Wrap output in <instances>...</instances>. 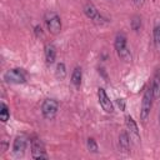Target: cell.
Listing matches in <instances>:
<instances>
[{
  "label": "cell",
  "instance_id": "1",
  "mask_svg": "<svg viewBox=\"0 0 160 160\" xmlns=\"http://www.w3.org/2000/svg\"><path fill=\"white\" fill-rule=\"evenodd\" d=\"M114 48L119 58L124 61H131V54L126 46V35L124 32H118L114 40Z\"/></svg>",
  "mask_w": 160,
  "mask_h": 160
},
{
  "label": "cell",
  "instance_id": "2",
  "mask_svg": "<svg viewBox=\"0 0 160 160\" xmlns=\"http://www.w3.org/2000/svg\"><path fill=\"white\" fill-rule=\"evenodd\" d=\"M152 100H154V96H152V91H151V88H146L145 91H144V95H142V100H141V108H140V120L145 124L150 116V111H151V108H152Z\"/></svg>",
  "mask_w": 160,
  "mask_h": 160
},
{
  "label": "cell",
  "instance_id": "3",
  "mask_svg": "<svg viewBox=\"0 0 160 160\" xmlns=\"http://www.w3.org/2000/svg\"><path fill=\"white\" fill-rule=\"evenodd\" d=\"M30 148H31V156L32 159L40 160V159H48L49 155L46 154L45 145L41 141V139L34 136L30 139Z\"/></svg>",
  "mask_w": 160,
  "mask_h": 160
},
{
  "label": "cell",
  "instance_id": "4",
  "mask_svg": "<svg viewBox=\"0 0 160 160\" xmlns=\"http://www.w3.org/2000/svg\"><path fill=\"white\" fill-rule=\"evenodd\" d=\"M59 110V102L55 99H45L41 105V114L46 120H52Z\"/></svg>",
  "mask_w": 160,
  "mask_h": 160
},
{
  "label": "cell",
  "instance_id": "5",
  "mask_svg": "<svg viewBox=\"0 0 160 160\" xmlns=\"http://www.w3.org/2000/svg\"><path fill=\"white\" fill-rule=\"evenodd\" d=\"M45 24L48 26V30L52 35H58L61 31V19L56 12H46L45 15Z\"/></svg>",
  "mask_w": 160,
  "mask_h": 160
},
{
  "label": "cell",
  "instance_id": "6",
  "mask_svg": "<svg viewBox=\"0 0 160 160\" xmlns=\"http://www.w3.org/2000/svg\"><path fill=\"white\" fill-rule=\"evenodd\" d=\"M4 80L9 84H24L26 75L22 69H10L4 74Z\"/></svg>",
  "mask_w": 160,
  "mask_h": 160
},
{
  "label": "cell",
  "instance_id": "7",
  "mask_svg": "<svg viewBox=\"0 0 160 160\" xmlns=\"http://www.w3.org/2000/svg\"><path fill=\"white\" fill-rule=\"evenodd\" d=\"M84 14H85L91 21H94L95 24L101 25V24L108 22V19H105V18L99 12V10H98L91 2H88V4L84 6Z\"/></svg>",
  "mask_w": 160,
  "mask_h": 160
},
{
  "label": "cell",
  "instance_id": "8",
  "mask_svg": "<svg viewBox=\"0 0 160 160\" xmlns=\"http://www.w3.org/2000/svg\"><path fill=\"white\" fill-rule=\"evenodd\" d=\"M98 100H99V104H100V106L102 108V110H104L105 112L111 114V112L114 111L112 102H111V100L109 99V96H108L105 89H102V88H99V89H98Z\"/></svg>",
  "mask_w": 160,
  "mask_h": 160
},
{
  "label": "cell",
  "instance_id": "9",
  "mask_svg": "<svg viewBox=\"0 0 160 160\" xmlns=\"http://www.w3.org/2000/svg\"><path fill=\"white\" fill-rule=\"evenodd\" d=\"M28 146V138L25 135H18L12 142V154L15 156H22Z\"/></svg>",
  "mask_w": 160,
  "mask_h": 160
},
{
  "label": "cell",
  "instance_id": "10",
  "mask_svg": "<svg viewBox=\"0 0 160 160\" xmlns=\"http://www.w3.org/2000/svg\"><path fill=\"white\" fill-rule=\"evenodd\" d=\"M125 124H126L128 131L130 132V136H134L136 140H140V132H139V128H138V124L135 122V120L132 119V116L126 115V116H125Z\"/></svg>",
  "mask_w": 160,
  "mask_h": 160
},
{
  "label": "cell",
  "instance_id": "11",
  "mask_svg": "<svg viewBox=\"0 0 160 160\" xmlns=\"http://www.w3.org/2000/svg\"><path fill=\"white\" fill-rule=\"evenodd\" d=\"M151 91L154 100L160 98V69H156L152 76V82H151Z\"/></svg>",
  "mask_w": 160,
  "mask_h": 160
},
{
  "label": "cell",
  "instance_id": "12",
  "mask_svg": "<svg viewBox=\"0 0 160 160\" xmlns=\"http://www.w3.org/2000/svg\"><path fill=\"white\" fill-rule=\"evenodd\" d=\"M45 61L48 65H51L55 62V59H56V49L52 44H46L45 45Z\"/></svg>",
  "mask_w": 160,
  "mask_h": 160
},
{
  "label": "cell",
  "instance_id": "13",
  "mask_svg": "<svg viewBox=\"0 0 160 160\" xmlns=\"http://www.w3.org/2000/svg\"><path fill=\"white\" fill-rule=\"evenodd\" d=\"M119 146L122 151H128L130 148V138H129V132L126 130H122L119 135Z\"/></svg>",
  "mask_w": 160,
  "mask_h": 160
},
{
  "label": "cell",
  "instance_id": "14",
  "mask_svg": "<svg viewBox=\"0 0 160 160\" xmlns=\"http://www.w3.org/2000/svg\"><path fill=\"white\" fill-rule=\"evenodd\" d=\"M82 80V71L80 68H75L71 74V84L75 86V89H79Z\"/></svg>",
  "mask_w": 160,
  "mask_h": 160
},
{
  "label": "cell",
  "instance_id": "15",
  "mask_svg": "<svg viewBox=\"0 0 160 160\" xmlns=\"http://www.w3.org/2000/svg\"><path fill=\"white\" fill-rule=\"evenodd\" d=\"M152 38H154V45L158 51H160V22H156L152 30Z\"/></svg>",
  "mask_w": 160,
  "mask_h": 160
},
{
  "label": "cell",
  "instance_id": "16",
  "mask_svg": "<svg viewBox=\"0 0 160 160\" xmlns=\"http://www.w3.org/2000/svg\"><path fill=\"white\" fill-rule=\"evenodd\" d=\"M55 76H56L58 80L65 79V76H66V68H65V64H64V62H59V64L56 65Z\"/></svg>",
  "mask_w": 160,
  "mask_h": 160
},
{
  "label": "cell",
  "instance_id": "17",
  "mask_svg": "<svg viewBox=\"0 0 160 160\" xmlns=\"http://www.w3.org/2000/svg\"><path fill=\"white\" fill-rule=\"evenodd\" d=\"M9 119H10V110L5 102H1L0 104V120L2 122H6Z\"/></svg>",
  "mask_w": 160,
  "mask_h": 160
},
{
  "label": "cell",
  "instance_id": "18",
  "mask_svg": "<svg viewBox=\"0 0 160 160\" xmlns=\"http://www.w3.org/2000/svg\"><path fill=\"white\" fill-rule=\"evenodd\" d=\"M86 146H88V150H89L90 152H94V154H96V152L99 151V146H98V142H96V140H95L94 138H89V139L86 140Z\"/></svg>",
  "mask_w": 160,
  "mask_h": 160
},
{
  "label": "cell",
  "instance_id": "19",
  "mask_svg": "<svg viewBox=\"0 0 160 160\" xmlns=\"http://www.w3.org/2000/svg\"><path fill=\"white\" fill-rule=\"evenodd\" d=\"M140 28H141V18L138 16V15L132 16V19H131V29L134 31H139Z\"/></svg>",
  "mask_w": 160,
  "mask_h": 160
},
{
  "label": "cell",
  "instance_id": "20",
  "mask_svg": "<svg viewBox=\"0 0 160 160\" xmlns=\"http://www.w3.org/2000/svg\"><path fill=\"white\" fill-rule=\"evenodd\" d=\"M34 31H35V35H36L38 38L42 35V28H41L40 25H36V26L34 28Z\"/></svg>",
  "mask_w": 160,
  "mask_h": 160
},
{
  "label": "cell",
  "instance_id": "21",
  "mask_svg": "<svg viewBox=\"0 0 160 160\" xmlns=\"http://www.w3.org/2000/svg\"><path fill=\"white\" fill-rule=\"evenodd\" d=\"M116 104L120 108V110H125V102L122 99H116Z\"/></svg>",
  "mask_w": 160,
  "mask_h": 160
},
{
  "label": "cell",
  "instance_id": "22",
  "mask_svg": "<svg viewBox=\"0 0 160 160\" xmlns=\"http://www.w3.org/2000/svg\"><path fill=\"white\" fill-rule=\"evenodd\" d=\"M134 2H135L136 6H141V5L145 2V0H134Z\"/></svg>",
  "mask_w": 160,
  "mask_h": 160
},
{
  "label": "cell",
  "instance_id": "23",
  "mask_svg": "<svg viewBox=\"0 0 160 160\" xmlns=\"http://www.w3.org/2000/svg\"><path fill=\"white\" fill-rule=\"evenodd\" d=\"M159 124H160V114H159Z\"/></svg>",
  "mask_w": 160,
  "mask_h": 160
},
{
  "label": "cell",
  "instance_id": "24",
  "mask_svg": "<svg viewBox=\"0 0 160 160\" xmlns=\"http://www.w3.org/2000/svg\"><path fill=\"white\" fill-rule=\"evenodd\" d=\"M89 1H90V0H89Z\"/></svg>",
  "mask_w": 160,
  "mask_h": 160
}]
</instances>
